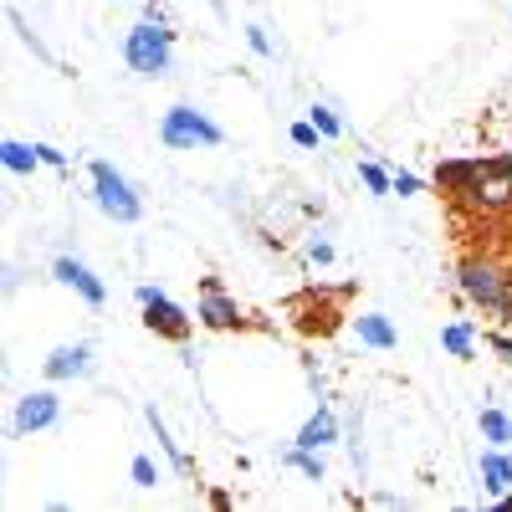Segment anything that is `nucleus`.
Listing matches in <instances>:
<instances>
[{
    "mask_svg": "<svg viewBox=\"0 0 512 512\" xmlns=\"http://www.w3.org/2000/svg\"><path fill=\"white\" fill-rule=\"evenodd\" d=\"M308 262H313V267H328V262H333V246H328V241H308Z\"/></svg>",
    "mask_w": 512,
    "mask_h": 512,
    "instance_id": "nucleus-25",
    "label": "nucleus"
},
{
    "mask_svg": "<svg viewBox=\"0 0 512 512\" xmlns=\"http://www.w3.org/2000/svg\"><path fill=\"white\" fill-rule=\"evenodd\" d=\"M6 21H11V26H16V36H21V41H26V47H31V52H36V57H41V62H52V52H47V47H41V36H36V31H31V26H26V16H21V11H16V6H11V11H6Z\"/></svg>",
    "mask_w": 512,
    "mask_h": 512,
    "instance_id": "nucleus-20",
    "label": "nucleus"
},
{
    "mask_svg": "<svg viewBox=\"0 0 512 512\" xmlns=\"http://www.w3.org/2000/svg\"><path fill=\"white\" fill-rule=\"evenodd\" d=\"M88 180H93V205L103 210L113 226H139L144 221V200H139L134 185H128L123 169H113L108 159H93L88 164Z\"/></svg>",
    "mask_w": 512,
    "mask_h": 512,
    "instance_id": "nucleus-3",
    "label": "nucleus"
},
{
    "mask_svg": "<svg viewBox=\"0 0 512 512\" xmlns=\"http://www.w3.org/2000/svg\"><path fill=\"white\" fill-rule=\"evenodd\" d=\"M134 297H139V308H144V323H149V333H159V338H169V344H185L190 338V328L200 323V318H190L175 297H169L164 287H149V282H139L134 287Z\"/></svg>",
    "mask_w": 512,
    "mask_h": 512,
    "instance_id": "nucleus-5",
    "label": "nucleus"
},
{
    "mask_svg": "<svg viewBox=\"0 0 512 512\" xmlns=\"http://www.w3.org/2000/svg\"><path fill=\"white\" fill-rule=\"evenodd\" d=\"M57 420H62L57 390H31V395H21L16 410H11V436L26 441V436H36V431H52Z\"/></svg>",
    "mask_w": 512,
    "mask_h": 512,
    "instance_id": "nucleus-6",
    "label": "nucleus"
},
{
    "mask_svg": "<svg viewBox=\"0 0 512 512\" xmlns=\"http://www.w3.org/2000/svg\"><path fill=\"white\" fill-rule=\"evenodd\" d=\"M41 149V164H52V169H67V154L62 149H52V144H36Z\"/></svg>",
    "mask_w": 512,
    "mask_h": 512,
    "instance_id": "nucleus-27",
    "label": "nucleus"
},
{
    "mask_svg": "<svg viewBox=\"0 0 512 512\" xmlns=\"http://www.w3.org/2000/svg\"><path fill=\"white\" fill-rule=\"evenodd\" d=\"M128 477H134V487H144V492L164 482V472H159L154 456H134V461H128Z\"/></svg>",
    "mask_w": 512,
    "mask_h": 512,
    "instance_id": "nucleus-19",
    "label": "nucleus"
},
{
    "mask_svg": "<svg viewBox=\"0 0 512 512\" xmlns=\"http://www.w3.org/2000/svg\"><path fill=\"white\" fill-rule=\"evenodd\" d=\"M246 47H251L256 57H262V62H272V57H277V47H272V36H267L262 26H246Z\"/></svg>",
    "mask_w": 512,
    "mask_h": 512,
    "instance_id": "nucleus-22",
    "label": "nucleus"
},
{
    "mask_svg": "<svg viewBox=\"0 0 512 512\" xmlns=\"http://www.w3.org/2000/svg\"><path fill=\"white\" fill-rule=\"evenodd\" d=\"M359 180H364L369 195H379V200H384V195H395V175H384L374 159H359Z\"/></svg>",
    "mask_w": 512,
    "mask_h": 512,
    "instance_id": "nucleus-18",
    "label": "nucleus"
},
{
    "mask_svg": "<svg viewBox=\"0 0 512 512\" xmlns=\"http://www.w3.org/2000/svg\"><path fill=\"white\" fill-rule=\"evenodd\" d=\"M98 369V349L93 344H57L47 359H41V374L52 384H67V379H88Z\"/></svg>",
    "mask_w": 512,
    "mask_h": 512,
    "instance_id": "nucleus-8",
    "label": "nucleus"
},
{
    "mask_svg": "<svg viewBox=\"0 0 512 512\" xmlns=\"http://www.w3.org/2000/svg\"><path fill=\"white\" fill-rule=\"evenodd\" d=\"M395 195H420V175H410V169H395Z\"/></svg>",
    "mask_w": 512,
    "mask_h": 512,
    "instance_id": "nucleus-24",
    "label": "nucleus"
},
{
    "mask_svg": "<svg viewBox=\"0 0 512 512\" xmlns=\"http://www.w3.org/2000/svg\"><path fill=\"white\" fill-rule=\"evenodd\" d=\"M195 318H200L205 328H216V333H236V328H246V313L236 308V297H226V292H221V282H216V277H205V282H200Z\"/></svg>",
    "mask_w": 512,
    "mask_h": 512,
    "instance_id": "nucleus-7",
    "label": "nucleus"
},
{
    "mask_svg": "<svg viewBox=\"0 0 512 512\" xmlns=\"http://www.w3.org/2000/svg\"><path fill=\"white\" fill-rule=\"evenodd\" d=\"M159 139H164V149H175V154H195V149H221L226 128L210 113H200L195 103H175V108H164V118H159Z\"/></svg>",
    "mask_w": 512,
    "mask_h": 512,
    "instance_id": "nucleus-1",
    "label": "nucleus"
},
{
    "mask_svg": "<svg viewBox=\"0 0 512 512\" xmlns=\"http://www.w3.org/2000/svg\"><path fill=\"white\" fill-rule=\"evenodd\" d=\"M52 277H57L62 287H72L88 308H103V303H108V287L98 282V272H93L88 262H77V256H57V262H52Z\"/></svg>",
    "mask_w": 512,
    "mask_h": 512,
    "instance_id": "nucleus-9",
    "label": "nucleus"
},
{
    "mask_svg": "<svg viewBox=\"0 0 512 512\" xmlns=\"http://www.w3.org/2000/svg\"><path fill=\"white\" fill-rule=\"evenodd\" d=\"M354 333H359L364 349H379V354L400 349V333H395V323L384 318V313H359V318H354Z\"/></svg>",
    "mask_w": 512,
    "mask_h": 512,
    "instance_id": "nucleus-11",
    "label": "nucleus"
},
{
    "mask_svg": "<svg viewBox=\"0 0 512 512\" xmlns=\"http://www.w3.org/2000/svg\"><path fill=\"white\" fill-rule=\"evenodd\" d=\"M287 139H292L297 149H318V139H323V134H318V123L308 118V123H292V128H287Z\"/></svg>",
    "mask_w": 512,
    "mask_h": 512,
    "instance_id": "nucleus-23",
    "label": "nucleus"
},
{
    "mask_svg": "<svg viewBox=\"0 0 512 512\" xmlns=\"http://www.w3.org/2000/svg\"><path fill=\"white\" fill-rule=\"evenodd\" d=\"M0 164H6L11 175H36V169H41V149L21 144V139H6V144H0Z\"/></svg>",
    "mask_w": 512,
    "mask_h": 512,
    "instance_id": "nucleus-14",
    "label": "nucleus"
},
{
    "mask_svg": "<svg viewBox=\"0 0 512 512\" xmlns=\"http://www.w3.org/2000/svg\"><path fill=\"white\" fill-rule=\"evenodd\" d=\"M144 420H149V431H154V441H159V451L169 456V466H175V472H180V477H195V461H190V456L180 451V441H175V436H169V425H164V415H159V410L149 405V410H144Z\"/></svg>",
    "mask_w": 512,
    "mask_h": 512,
    "instance_id": "nucleus-13",
    "label": "nucleus"
},
{
    "mask_svg": "<svg viewBox=\"0 0 512 512\" xmlns=\"http://www.w3.org/2000/svg\"><path fill=\"white\" fill-rule=\"evenodd\" d=\"M282 466L303 472L308 482H323V472H328V466H323V451H308V446H287V451H282Z\"/></svg>",
    "mask_w": 512,
    "mask_h": 512,
    "instance_id": "nucleus-16",
    "label": "nucleus"
},
{
    "mask_svg": "<svg viewBox=\"0 0 512 512\" xmlns=\"http://www.w3.org/2000/svg\"><path fill=\"white\" fill-rule=\"evenodd\" d=\"M477 472H482V487L492 497H502L512 487V456H507V446H487L482 461H477Z\"/></svg>",
    "mask_w": 512,
    "mask_h": 512,
    "instance_id": "nucleus-12",
    "label": "nucleus"
},
{
    "mask_svg": "<svg viewBox=\"0 0 512 512\" xmlns=\"http://www.w3.org/2000/svg\"><path fill=\"white\" fill-rule=\"evenodd\" d=\"M123 62H128V72H139V77H164L169 67H175V31H169V21L128 26Z\"/></svg>",
    "mask_w": 512,
    "mask_h": 512,
    "instance_id": "nucleus-2",
    "label": "nucleus"
},
{
    "mask_svg": "<svg viewBox=\"0 0 512 512\" xmlns=\"http://www.w3.org/2000/svg\"><path fill=\"white\" fill-rule=\"evenodd\" d=\"M441 344H446V349H451L456 359H472V349H477V328L461 318V323H451V328L441 333Z\"/></svg>",
    "mask_w": 512,
    "mask_h": 512,
    "instance_id": "nucleus-17",
    "label": "nucleus"
},
{
    "mask_svg": "<svg viewBox=\"0 0 512 512\" xmlns=\"http://www.w3.org/2000/svg\"><path fill=\"white\" fill-rule=\"evenodd\" d=\"M456 277H461V292L472 297L482 313H492V318H512V277H507L502 267L482 262V256H466Z\"/></svg>",
    "mask_w": 512,
    "mask_h": 512,
    "instance_id": "nucleus-4",
    "label": "nucleus"
},
{
    "mask_svg": "<svg viewBox=\"0 0 512 512\" xmlns=\"http://www.w3.org/2000/svg\"><path fill=\"white\" fill-rule=\"evenodd\" d=\"M492 507H497V512H512V492H502V497H497Z\"/></svg>",
    "mask_w": 512,
    "mask_h": 512,
    "instance_id": "nucleus-28",
    "label": "nucleus"
},
{
    "mask_svg": "<svg viewBox=\"0 0 512 512\" xmlns=\"http://www.w3.org/2000/svg\"><path fill=\"white\" fill-rule=\"evenodd\" d=\"M128 6H144V0H128Z\"/></svg>",
    "mask_w": 512,
    "mask_h": 512,
    "instance_id": "nucleus-29",
    "label": "nucleus"
},
{
    "mask_svg": "<svg viewBox=\"0 0 512 512\" xmlns=\"http://www.w3.org/2000/svg\"><path fill=\"white\" fill-rule=\"evenodd\" d=\"M338 436H344V425H338V415H333V405H323L318 400V410L303 420V431H297V441L292 446H308V451H328Z\"/></svg>",
    "mask_w": 512,
    "mask_h": 512,
    "instance_id": "nucleus-10",
    "label": "nucleus"
},
{
    "mask_svg": "<svg viewBox=\"0 0 512 512\" xmlns=\"http://www.w3.org/2000/svg\"><path fill=\"white\" fill-rule=\"evenodd\" d=\"M487 344H492V354H497L502 364H512V338H507V333H487Z\"/></svg>",
    "mask_w": 512,
    "mask_h": 512,
    "instance_id": "nucleus-26",
    "label": "nucleus"
},
{
    "mask_svg": "<svg viewBox=\"0 0 512 512\" xmlns=\"http://www.w3.org/2000/svg\"><path fill=\"white\" fill-rule=\"evenodd\" d=\"M477 431H482L487 446H512V415H507L502 405H487V410L477 415Z\"/></svg>",
    "mask_w": 512,
    "mask_h": 512,
    "instance_id": "nucleus-15",
    "label": "nucleus"
},
{
    "mask_svg": "<svg viewBox=\"0 0 512 512\" xmlns=\"http://www.w3.org/2000/svg\"><path fill=\"white\" fill-rule=\"evenodd\" d=\"M313 123H318V134H323V139H338V134H344V123H338V113H333L328 103L313 108Z\"/></svg>",
    "mask_w": 512,
    "mask_h": 512,
    "instance_id": "nucleus-21",
    "label": "nucleus"
}]
</instances>
